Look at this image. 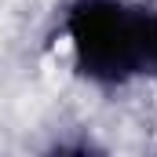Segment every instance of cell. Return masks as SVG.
Returning <instances> with one entry per match:
<instances>
[{
    "label": "cell",
    "mask_w": 157,
    "mask_h": 157,
    "mask_svg": "<svg viewBox=\"0 0 157 157\" xmlns=\"http://www.w3.org/2000/svg\"><path fill=\"white\" fill-rule=\"evenodd\" d=\"M143 80H157V4H143Z\"/></svg>",
    "instance_id": "3957f363"
},
{
    "label": "cell",
    "mask_w": 157,
    "mask_h": 157,
    "mask_svg": "<svg viewBox=\"0 0 157 157\" xmlns=\"http://www.w3.org/2000/svg\"><path fill=\"white\" fill-rule=\"evenodd\" d=\"M59 40L73 77L117 91L143 80V4L139 0H66Z\"/></svg>",
    "instance_id": "6da1fadb"
},
{
    "label": "cell",
    "mask_w": 157,
    "mask_h": 157,
    "mask_svg": "<svg viewBox=\"0 0 157 157\" xmlns=\"http://www.w3.org/2000/svg\"><path fill=\"white\" fill-rule=\"evenodd\" d=\"M150 157H157V146H154V154H150Z\"/></svg>",
    "instance_id": "277c9868"
},
{
    "label": "cell",
    "mask_w": 157,
    "mask_h": 157,
    "mask_svg": "<svg viewBox=\"0 0 157 157\" xmlns=\"http://www.w3.org/2000/svg\"><path fill=\"white\" fill-rule=\"evenodd\" d=\"M40 157H110L106 143L88 132V128H70L48 139V146L40 150Z\"/></svg>",
    "instance_id": "7a4b0ae2"
}]
</instances>
